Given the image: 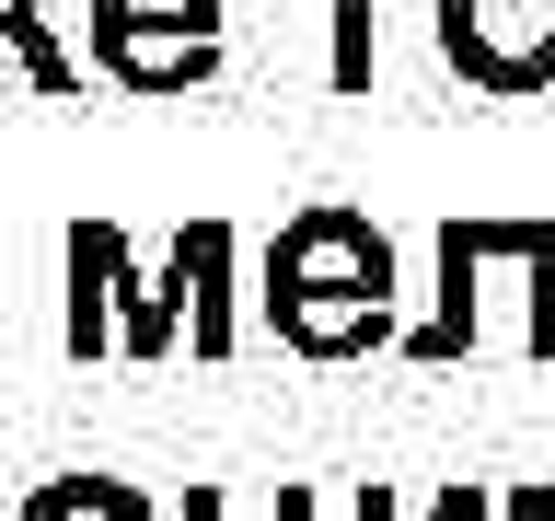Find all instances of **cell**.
Returning <instances> with one entry per match:
<instances>
[{
	"instance_id": "6da1fadb",
	"label": "cell",
	"mask_w": 555,
	"mask_h": 521,
	"mask_svg": "<svg viewBox=\"0 0 555 521\" xmlns=\"http://www.w3.org/2000/svg\"><path fill=\"white\" fill-rule=\"evenodd\" d=\"M267 313H278V336L312 347V359L382 347V325H393L382 232L359 220V208H301V220L267 243Z\"/></svg>"
},
{
	"instance_id": "7a4b0ae2",
	"label": "cell",
	"mask_w": 555,
	"mask_h": 521,
	"mask_svg": "<svg viewBox=\"0 0 555 521\" xmlns=\"http://www.w3.org/2000/svg\"><path fill=\"white\" fill-rule=\"evenodd\" d=\"M59 267H69V325H59V347L93 371V359H163L185 325H173V302H163V278H139V255H128V232L116 220H69L59 232Z\"/></svg>"
},
{
	"instance_id": "3957f363",
	"label": "cell",
	"mask_w": 555,
	"mask_h": 521,
	"mask_svg": "<svg viewBox=\"0 0 555 521\" xmlns=\"http://www.w3.org/2000/svg\"><path fill=\"white\" fill-rule=\"evenodd\" d=\"M93 69L128 93H197L220 69V0H93Z\"/></svg>"
},
{
	"instance_id": "277c9868",
	"label": "cell",
	"mask_w": 555,
	"mask_h": 521,
	"mask_svg": "<svg viewBox=\"0 0 555 521\" xmlns=\"http://www.w3.org/2000/svg\"><path fill=\"white\" fill-rule=\"evenodd\" d=\"M440 47L486 93H532L555 81V0H440Z\"/></svg>"
},
{
	"instance_id": "5b68a950",
	"label": "cell",
	"mask_w": 555,
	"mask_h": 521,
	"mask_svg": "<svg viewBox=\"0 0 555 521\" xmlns=\"http://www.w3.org/2000/svg\"><path fill=\"white\" fill-rule=\"evenodd\" d=\"M163 302H173V325H185V347H197V359H220V347H232V232H220V220H185V232H173Z\"/></svg>"
},
{
	"instance_id": "8992f818",
	"label": "cell",
	"mask_w": 555,
	"mask_h": 521,
	"mask_svg": "<svg viewBox=\"0 0 555 521\" xmlns=\"http://www.w3.org/2000/svg\"><path fill=\"white\" fill-rule=\"evenodd\" d=\"M0 47H12V69H24V93H47V104H69V93H81V59L59 47L47 0H0Z\"/></svg>"
},
{
	"instance_id": "52a82bcc",
	"label": "cell",
	"mask_w": 555,
	"mask_h": 521,
	"mask_svg": "<svg viewBox=\"0 0 555 521\" xmlns=\"http://www.w3.org/2000/svg\"><path fill=\"white\" fill-rule=\"evenodd\" d=\"M12 521H163V510H151L128 475H47Z\"/></svg>"
},
{
	"instance_id": "ba28073f",
	"label": "cell",
	"mask_w": 555,
	"mask_h": 521,
	"mask_svg": "<svg viewBox=\"0 0 555 521\" xmlns=\"http://www.w3.org/2000/svg\"><path fill=\"white\" fill-rule=\"evenodd\" d=\"M185 521H220V486H185ZM278 521H312L301 498H278Z\"/></svg>"
},
{
	"instance_id": "9c48e42d",
	"label": "cell",
	"mask_w": 555,
	"mask_h": 521,
	"mask_svg": "<svg viewBox=\"0 0 555 521\" xmlns=\"http://www.w3.org/2000/svg\"><path fill=\"white\" fill-rule=\"evenodd\" d=\"M440 521H475V498H440Z\"/></svg>"
}]
</instances>
